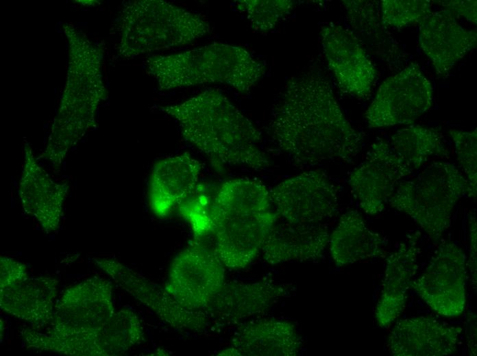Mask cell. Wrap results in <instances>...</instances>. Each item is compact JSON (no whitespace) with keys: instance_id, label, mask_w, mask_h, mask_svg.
<instances>
[{"instance_id":"4fadbf2b","label":"cell","mask_w":477,"mask_h":356,"mask_svg":"<svg viewBox=\"0 0 477 356\" xmlns=\"http://www.w3.org/2000/svg\"><path fill=\"white\" fill-rule=\"evenodd\" d=\"M278 217L291 223H317L337 212L338 191L321 170H310L277 185L270 193Z\"/></svg>"},{"instance_id":"d6986e66","label":"cell","mask_w":477,"mask_h":356,"mask_svg":"<svg viewBox=\"0 0 477 356\" xmlns=\"http://www.w3.org/2000/svg\"><path fill=\"white\" fill-rule=\"evenodd\" d=\"M68 191L67 183L54 181L37 162L31 146L25 143L19 198L25 212L35 218L47 233L58 230Z\"/></svg>"},{"instance_id":"3957f363","label":"cell","mask_w":477,"mask_h":356,"mask_svg":"<svg viewBox=\"0 0 477 356\" xmlns=\"http://www.w3.org/2000/svg\"><path fill=\"white\" fill-rule=\"evenodd\" d=\"M62 27L69 46L67 75L42 155L56 170L95 125L97 107L108 97L102 75L103 50L72 24Z\"/></svg>"},{"instance_id":"836d02e7","label":"cell","mask_w":477,"mask_h":356,"mask_svg":"<svg viewBox=\"0 0 477 356\" xmlns=\"http://www.w3.org/2000/svg\"><path fill=\"white\" fill-rule=\"evenodd\" d=\"M469 259L467 263L473 281L476 283V260H477V237H476V212L473 209L469 213Z\"/></svg>"},{"instance_id":"8fae6325","label":"cell","mask_w":477,"mask_h":356,"mask_svg":"<svg viewBox=\"0 0 477 356\" xmlns=\"http://www.w3.org/2000/svg\"><path fill=\"white\" fill-rule=\"evenodd\" d=\"M223 266L214 247L195 239L173 259L164 288L184 307L203 311L225 283Z\"/></svg>"},{"instance_id":"4dcf8cb0","label":"cell","mask_w":477,"mask_h":356,"mask_svg":"<svg viewBox=\"0 0 477 356\" xmlns=\"http://www.w3.org/2000/svg\"><path fill=\"white\" fill-rule=\"evenodd\" d=\"M452 138L460 166L469 183V198L476 200L477 190V129L465 131L451 129Z\"/></svg>"},{"instance_id":"e575fe53","label":"cell","mask_w":477,"mask_h":356,"mask_svg":"<svg viewBox=\"0 0 477 356\" xmlns=\"http://www.w3.org/2000/svg\"><path fill=\"white\" fill-rule=\"evenodd\" d=\"M76 2H79L80 4L84 5H95L97 4L98 1H75Z\"/></svg>"},{"instance_id":"7a4b0ae2","label":"cell","mask_w":477,"mask_h":356,"mask_svg":"<svg viewBox=\"0 0 477 356\" xmlns=\"http://www.w3.org/2000/svg\"><path fill=\"white\" fill-rule=\"evenodd\" d=\"M158 107L178 121L184 139L215 166L255 170L269 166L259 148L261 132L221 91L208 89L181 103Z\"/></svg>"},{"instance_id":"5bb4252c","label":"cell","mask_w":477,"mask_h":356,"mask_svg":"<svg viewBox=\"0 0 477 356\" xmlns=\"http://www.w3.org/2000/svg\"><path fill=\"white\" fill-rule=\"evenodd\" d=\"M320 38L328 66L340 90L358 99L371 94L376 70L354 33L336 23L321 26Z\"/></svg>"},{"instance_id":"5b68a950","label":"cell","mask_w":477,"mask_h":356,"mask_svg":"<svg viewBox=\"0 0 477 356\" xmlns=\"http://www.w3.org/2000/svg\"><path fill=\"white\" fill-rule=\"evenodd\" d=\"M146 65L162 90L219 83L245 93L266 71L265 64L247 50L223 42L169 55H152L146 60Z\"/></svg>"},{"instance_id":"7c38bea8","label":"cell","mask_w":477,"mask_h":356,"mask_svg":"<svg viewBox=\"0 0 477 356\" xmlns=\"http://www.w3.org/2000/svg\"><path fill=\"white\" fill-rule=\"evenodd\" d=\"M466 277V255L463 249L454 242L444 241L411 287L436 313L456 317L465 306Z\"/></svg>"},{"instance_id":"ac0fdd59","label":"cell","mask_w":477,"mask_h":356,"mask_svg":"<svg viewBox=\"0 0 477 356\" xmlns=\"http://www.w3.org/2000/svg\"><path fill=\"white\" fill-rule=\"evenodd\" d=\"M289 288L272 280L225 283L203 312L218 324H236L267 311L289 293Z\"/></svg>"},{"instance_id":"44dd1931","label":"cell","mask_w":477,"mask_h":356,"mask_svg":"<svg viewBox=\"0 0 477 356\" xmlns=\"http://www.w3.org/2000/svg\"><path fill=\"white\" fill-rule=\"evenodd\" d=\"M201 164L187 153L169 157L153 166L149 189L152 212L165 217L196 190Z\"/></svg>"},{"instance_id":"e0dca14e","label":"cell","mask_w":477,"mask_h":356,"mask_svg":"<svg viewBox=\"0 0 477 356\" xmlns=\"http://www.w3.org/2000/svg\"><path fill=\"white\" fill-rule=\"evenodd\" d=\"M419 42L436 74L445 77L453 66L476 47V30L463 28L445 10L432 11L419 23Z\"/></svg>"},{"instance_id":"ba28073f","label":"cell","mask_w":477,"mask_h":356,"mask_svg":"<svg viewBox=\"0 0 477 356\" xmlns=\"http://www.w3.org/2000/svg\"><path fill=\"white\" fill-rule=\"evenodd\" d=\"M21 336L27 348L71 356L119 355L144 340L138 316L131 309L115 312L101 328L61 338H48L34 329H23Z\"/></svg>"},{"instance_id":"83f0119b","label":"cell","mask_w":477,"mask_h":356,"mask_svg":"<svg viewBox=\"0 0 477 356\" xmlns=\"http://www.w3.org/2000/svg\"><path fill=\"white\" fill-rule=\"evenodd\" d=\"M237 10L246 15L252 29L265 33L272 30L294 8L291 0H241Z\"/></svg>"},{"instance_id":"52a82bcc","label":"cell","mask_w":477,"mask_h":356,"mask_svg":"<svg viewBox=\"0 0 477 356\" xmlns=\"http://www.w3.org/2000/svg\"><path fill=\"white\" fill-rule=\"evenodd\" d=\"M469 197L468 181L448 162H432L411 180L400 181L388 203L408 214L433 241L450 227L457 201Z\"/></svg>"},{"instance_id":"ffe728a7","label":"cell","mask_w":477,"mask_h":356,"mask_svg":"<svg viewBox=\"0 0 477 356\" xmlns=\"http://www.w3.org/2000/svg\"><path fill=\"white\" fill-rule=\"evenodd\" d=\"M460 327L444 325L429 316L398 321L387 338V347L395 356H443L457 349Z\"/></svg>"},{"instance_id":"6da1fadb","label":"cell","mask_w":477,"mask_h":356,"mask_svg":"<svg viewBox=\"0 0 477 356\" xmlns=\"http://www.w3.org/2000/svg\"><path fill=\"white\" fill-rule=\"evenodd\" d=\"M270 130L275 144L297 166L350 162L364 139L344 116L330 82L315 69L287 82L274 107Z\"/></svg>"},{"instance_id":"d6a6232c","label":"cell","mask_w":477,"mask_h":356,"mask_svg":"<svg viewBox=\"0 0 477 356\" xmlns=\"http://www.w3.org/2000/svg\"><path fill=\"white\" fill-rule=\"evenodd\" d=\"M437 4L455 16H462L473 24L477 23L476 1H437Z\"/></svg>"},{"instance_id":"277c9868","label":"cell","mask_w":477,"mask_h":356,"mask_svg":"<svg viewBox=\"0 0 477 356\" xmlns=\"http://www.w3.org/2000/svg\"><path fill=\"white\" fill-rule=\"evenodd\" d=\"M266 187L249 179L224 182L210 203L214 249L224 266L249 264L264 246L277 220Z\"/></svg>"},{"instance_id":"4316f807","label":"cell","mask_w":477,"mask_h":356,"mask_svg":"<svg viewBox=\"0 0 477 356\" xmlns=\"http://www.w3.org/2000/svg\"><path fill=\"white\" fill-rule=\"evenodd\" d=\"M396 155L412 170L419 169L431 157H449L443 134L436 127L411 125L397 131L391 138Z\"/></svg>"},{"instance_id":"f546056e","label":"cell","mask_w":477,"mask_h":356,"mask_svg":"<svg viewBox=\"0 0 477 356\" xmlns=\"http://www.w3.org/2000/svg\"><path fill=\"white\" fill-rule=\"evenodd\" d=\"M380 4L384 27L401 28L419 23L432 12L428 0H382Z\"/></svg>"},{"instance_id":"603a6c76","label":"cell","mask_w":477,"mask_h":356,"mask_svg":"<svg viewBox=\"0 0 477 356\" xmlns=\"http://www.w3.org/2000/svg\"><path fill=\"white\" fill-rule=\"evenodd\" d=\"M59 281L51 276L27 277L0 288L1 309L39 329L50 325Z\"/></svg>"},{"instance_id":"30bf717a","label":"cell","mask_w":477,"mask_h":356,"mask_svg":"<svg viewBox=\"0 0 477 356\" xmlns=\"http://www.w3.org/2000/svg\"><path fill=\"white\" fill-rule=\"evenodd\" d=\"M112 283L94 276L68 288L55 304L51 327L40 334L61 338L99 329L115 313Z\"/></svg>"},{"instance_id":"9c48e42d","label":"cell","mask_w":477,"mask_h":356,"mask_svg":"<svg viewBox=\"0 0 477 356\" xmlns=\"http://www.w3.org/2000/svg\"><path fill=\"white\" fill-rule=\"evenodd\" d=\"M430 81L416 63L386 79L364 114L369 127L414 123L432 106Z\"/></svg>"},{"instance_id":"484cf974","label":"cell","mask_w":477,"mask_h":356,"mask_svg":"<svg viewBox=\"0 0 477 356\" xmlns=\"http://www.w3.org/2000/svg\"><path fill=\"white\" fill-rule=\"evenodd\" d=\"M329 244L332 258L338 266L384 256L382 238L369 229L362 215L354 209L342 214L330 236Z\"/></svg>"},{"instance_id":"1f68e13d","label":"cell","mask_w":477,"mask_h":356,"mask_svg":"<svg viewBox=\"0 0 477 356\" xmlns=\"http://www.w3.org/2000/svg\"><path fill=\"white\" fill-rule=\"evenodd\" d=\"M0 269V288L20 282L28 277L26 266L10 257H1Z\"/></svg>"},{"instance_id":"2e32d148","label":"cell","mask_w":477,"mask_h":356,"mask_svg":"<svg viewBox=\"0 0 477 356\" xmlns=\"http://www.w3.org/2000/svg\"><path fill=\"white\" fill-rule=\"evenodd\" d=\"M93 261L121 288L149 307L171 326L184 330L202 331L208 325L203 311L187 309L166 290L113 258Z\"/></svg>"},{"instance_id":"f1b7e54d","label":"cell","mask_w":477,"mask_h":356,"mask_svg":"<svg viewBox=\"0 0 477 356\" xmlns=\"http://www.w3.org/2000/svg\"><path fill=\"white\" fill-rule=\"evenodd\" d=\"M346 18L358 38L375 42L379 28L384 27L379 14V3L376 1H342Z\"/></svg>"},{"instance_id":"9a60e30c","label":"cell","mask_w":477,"mask_h":356,"mask_svg":"<svg viewBox=\"0 0 477 356\" xmlns=\"http://www.w3.org/2000/svg\"><path fill=\"white\" fill-rule=\"evenodd\" d=\"M413 172L382 139L371 144L365 160L349 176V184L367 214L382 212L402 178Z\"/></svg>"},{"instance_id":"7402d4cb","label":"cell","mask_w":477,"mask_h":356,"mask_svg":"<svg viewBox=\"0 0 477 356\" xmlns=\"http://www.w3.org/2000/svg\"><path fill=\"white\" fill-rule=\"evenodd\" d=\"M328 226L323 222L274 224L262 249L265 260L276 265L293 261H313L329 244Z\"/></svg>"},{"instance_id":"cb8c5ba5","label":"cell","mask_w":477,"mask_h":356,"mask_svg":"<svg viewBox=\"0 0 477 356\" xmlns=\"http://www.w3.org/2000/svg\"><path fill=\"white\" fill-rule=\"evenodd\" d=\"M417 254L415 244L402 242L387 258L380 297L375 309V317L382 328L389 327L404 309L407 291L418 268Z\"/></svg>"},{"instance_id":"d4e9b609","label":"cell","mask_w":477,"mask_h":356,"mask_svg":"<svg viewBox=\"0 0 477 356\" xmlns=\"http://www.w3.org/2000/svg\"><path fill=\"white\" fill-rule=\"evenodd\" d=\"M301 345L300 338L293 324L265 318L238 327L230 347L237 355L293 356L299 353Z\"/></svg>"},{"instance_id":"8992f818","label":"cell","mask_w":477,"mask_h":356,"mask_svg":"<svg viewBox=\"0 0 477 356\" xmlns=\"http://www.w3.org/2000/svg\"><path fill=\"white\" fill-rule=\"evenodd\" d=\"M210 31L202 16L165 1H133L121 14L117 50L120 56L132 59L189 44Z\"/></svg>"}]
</instances>
